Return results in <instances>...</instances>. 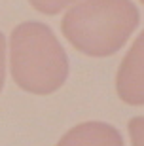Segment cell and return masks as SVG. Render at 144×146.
Instances as JSON below:
<instances>
[{
    "label": "cell",
    "mask_w": 144,
    "mask_h": 146,
    "mask_svg": "<svg viewBox=\"0 0 144 146\" xmlns=\"http://www.w3.org/2000/svg\"><path fill=\"white\" fill-rule=\"evenodd\" d=\"M139 8L131 0H82L64 13L63 36L89 57H110L139 27Z\"/></svg>",
    "instance_id": "cell-1"
},
{
    "label": "cell",
    "mask_w": 144,
    "mask_h": 146,
    "mask_svg": "<svg viewBox=\"0 0 144 146\" xmlns=\"http://www.w3.org/2000/svg\"><path fill=\"white\" fill-rule=\"evenodd\" d=\"M10 70L23 91L49 95L68 78V57L48 25L25 21L11 31Z\"/></svg>",
    "instance_id": "cell-2"
},
{
    "label": "cell",
    "mask_w": 144,
    "mask_h": 146,
    "mask_svg": "<svg viewBox=\"0 0 144 146\" xmlns=\"http://www.w3.org/2000/svg\"><path fill=\"white\" fill-rule=\"evenodd\" d=\"M116 91L125 104L144 106V31L133 42L117 68Z\"/></svg>",
    "instance_id": "cell-3"
},
{
    "label": "cell",
    "mask_w": 144,
    "mask_h": 146,
    "mask_svg": "<svg viewBox=\"0 0 144 146\" xmlns=\"http://www.w3.org/2000/svg\"><path fill=\"white\" fill-rule=\"evenodd\" d=\"M57 146H123V137L110 123L84 121L66 131Z\"/></svg>",
    "instance_id": "cell-4"
},
{
    "label": "cell",
    "mask_w": 144,
    "mask_h": 146,
    "mask_svg": "<svg viewBox=\"0 0 144 146\" xmlns=\"http://www.w3.org/2000/svg\"><path fill=\"white\" fill-rule=\"evenodd\" d=\"M74 2H78V0H29V4L34 10L40 13H46V15H55Z\"/></svg>",
    "instance_id": "cell-5"
},
{
    "label": "cell",
    "mask_w": 144,
    "mask_h": 146,
    "mask_svg": "<svg viewBox=\"0 0 144 146\" xmlns=\"http://www.w3.org/2000/svg\"><path fill=\"white\" fill-rule=\"evenodd\" d=\"M129 135L133 146H144V116H137L129 121Z\"/></svg>",
    "instance_id": "cell-6"
},
{
    "label": "cell",
    "mask_w": 144,
    "mask_h": 146,
    "mask_svg": "<svg viewBox=\"0 0 144 146\" xmlns=\"http://www.w3.org/2000/svg\"><path fill=\"white\" fill-rule=\"evenodd\" d=\"M6 80V36L0 33V93Z\"/></svg>",
    "instance_id": "cell-7"
},
{
    "label": "cell",
    "mask_w": 144,
    "mask_h": 146,
    "mask_svg": "<svg viewBox=\"0 0 144 146\" xmlns=\"http://www.w3.org/2000/svg\"><path fill=\"white\" fill-rule=\"evenodd\" d=\"M140 2H142V4H144V0H140Z\"/></svg>",
    "instance_id": "cell-8"
}]
</instances>
